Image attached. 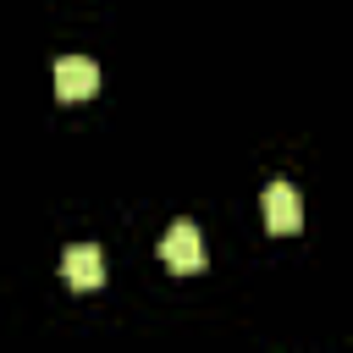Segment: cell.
Returning a JSON list of instances; mask_svg holds the SVG:
<instances>
[{"label":"cell","mask_w":353,"mask_h":353,"mask_svg":"<svg viewBox=\"0 0 353 353\" xmlns=\"http://www.w3.org/2000/svg\"><path fill=\"white\" fill-rule=\"evenodd\" d=\"M259 210H265V232H276V237H292L303 226V199H298L292 182H270L265 199H259Z\"/></svg>","instance_id":"obj_1"},{"label":"cell","mask_w":353,"mask_h":353,"mask_svg":"<svg viewBox=\"0 0 353 353\" xmlns=\"http://www.w3.org/2000/svg\"><path fill=\"white\" fill-rule=\"evenodd\" d=\"M160 259H165L176 276L204 270V243H199V226H193V221H171V232L160 237Z\"/></svg>","instance_id":"obj_2"},{"label":"cell","mask_w":353,"mask_h":353,"mask_svg":"<svg viewBox=\"0 0 353 353\" xmlns=\"http://www.w3.org/2000/svg\"><path fill=\"white\" fill-rule=\"evenodd\" d=\"M55 94L61 99H94L99 94V66L88 55H61L55 61Z\"/></svg>","instance_id":"obj_3"},{"label":"cell","mask_w":353,"mask_h":353,"mask_svg":"<svg viewBox=\"0 0 353 353\" xmlns=\"http://www.w3.org/2000/svg\"><path fill=\"white\" fill-rule=\"evenodd\" d=\"M61 276H66L77 292H88V287L105 281V254H99L94 243H72V248L61 254Z\"/></svg>","instance_id":"obj_4"}]
</instances>
